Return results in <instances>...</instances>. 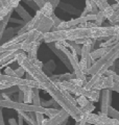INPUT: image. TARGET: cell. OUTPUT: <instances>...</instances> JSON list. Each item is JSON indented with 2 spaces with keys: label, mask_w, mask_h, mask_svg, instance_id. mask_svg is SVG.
<instances>
[{
  "label": "cell",
  "mask_w": 119,
  "mask_h": 125,
  "mask_svg": "<svg viewBox=\"0 0 119 125\" xmlns=\"http://www.w3.org/2000/svg\"><path fill=\"white\" fill-rule=\"evenodd\" d=\"M17 62L19 65V67H22L25 70L26 73H28L31 76L34 80H36L37 83L41 84L42 90H44L51 96L55 102H57L61 108H63L64 111H66L69 114V116L72 118L75 122H79L82 120L83 114L81 112L77 105L73 104L71 101L67 98V96L65 95L66 91L62 90L58 87V84L53 83L52 80L49 78V76H47L44 73L42 69H40L29 61V58L27 57V54L23 51L18 55L17 57Z\"/></svg>",
  "instance_id": "6da1fadb"
},
{
  "label": "cell",
  "mask_w": 119,
  "mask_h": 125,
  "mask_svg": "<svg viewBox=\"0 0 119 125\" xmlns=\"http://www.w3.org/2000/svg\"><path fill=\"white\" fill-rule=\"evenodd\" d=\"M115 33L114 26H100L94 28H81L73 27L66 30H54L49 31L44 34L43 41L47 44L61 41L75 42L81 39H91V40H108Z\"/></svg>",
  "instance_id": "7a4b0ae2"
},
{
  "label": "cell",
  "mask_w": 119,
  "mask_h": 125,
  "mask_svg": "<svg viewBox=\"0 0 119 125\" xmlns=\"http://www.w3.org/2000/svg\"><path fill=\"white\" fill-rule=\"evenodd\" d=\"M119 58V41L113 47H111L110 50L107 52L101 58H99L92 65V67L88 70V75H95V74H100L105 75L107 70H109L116 60Z\"/></svg>",
  "instance_id": "3957f363"
},
{
  "label": "cell",
  "mask_w": 119,
  "mask_h": 125,
  "mask_svg": "<svg viewBox=\"0 0 119 125\" xmlns=\"http://www.w3.org/2000/svg\"><path fill=\"white\" fill-rule=\"evenodd\" d=\"M58 87L62 90L69 92L70 94H74L76 96H85L88 98L91 102H97L100 98L101 91H94V90H87L84 87H77L71 83L70 81H60V83H55Z\"/></svg>",
  "instance_id": "277c9868"
},
{
  "label": "cell",
  "mask_w": 119,
  "mask_h": 125,
  "mask_svg": "<svg viewBox=\"0 0 119 125\" xmlns=\"http://www.w3.org/2000/svg\"><path fill=\"white\" fill-rule=\"evenodd\" d=\"M0 107L5 108H12L17 112H25V113H34V114H40L45 115L46 108L43 106H37L33 103H24V102H18V101L13 100H1L0 101Z\"/></svg>",
  "instance_id": "5b68a950"
},
{
  "label": "cell",
  "mask_w": 119,
  "mask_h": 125,
  "mask_svg": "<svg viewBox=\"0 0 119 125\" xmlns=\"http://www.w3.org/2000/svg\"><path fill=\"white\" fill-rule=\"evenodd\" d=\"M85 115L86 122L91 125H119V120L113 119L109 116H104L100 114H83Z\"/></svg>",
  "instance_id": "8992f818"
},
{
  "label": "cell",
  "mask_w": 119,
  "mask_h": 125,
  "mask_svg": "<svg viewBox=\"0 0 119 125\" xmlns=\"http://www.w3.org/2000/svg\"><path fill=\"white\" fill-rule=\"evenodd\" d=\"M100 97H101V105H100V112L98 114L108 116L109 107L111 106V102H112V91L111 90H102Z\"/></svg>",
  "instance_id": "52a82bcc"
},
{
  "label": "cell",
  "mask_w": 119,
  "mask_h": 125,
  "mask_svg": "<svg viewBox=\"0 0 119 125\" xmlns=\"http://www.w3.org/2000/svg\"><path fill=\"white\" fill-rule=\"evenodd\" d=\"M21 52H23L22 50H17V51H9L4 53H0V67L4 68L7 65L12 64L14 61H17L18 55Z\"/></svg>",
  "instance_id": "ba28073f"
},
{
  "label": "cell",
  "mask_w": 119,
  "mask_h": 125,
  "mask_svg": "<svg viewBox=\"0 0 119 125\" xmlns=\"http://www.w3.org/2000/svg\"><path fill=\"white\" fill-rule=\"evenodd\" d=\"M114 85V79L112 76H106L104 75L99 81L93 87L92 90L94 91H102V90H112Z\"/></svg>",
  "instance_id": "9c48e42d"
},
{
  "label": "cell",
  "mask_w": 119,
  "mask_h": 125,
  "mask_svg": "<svg viewBox=\"0 0 119 125\" xmlns=\"http://www.w3.org/2000/svg\"><path fill=\"white\" fill-rule=\"evenodd\" d=\"M69 118H70L69 114L62 108L61 112H60L55 117H53V118H51V119H49V118L45 119L43 125H61L65 120L69 119Z\"/></svg>",
  "instance_id": "30bf717a"
},
{
  "label": "cell",
  "mask_w": 119,
  "mask_h": 125,
  "mask_svg": "<svg viewBox=\"0 0 119 125\" xmlns=\"http://www.w3.org/2000/svg\"><path fill=\"white\" fill-rule=\"evenodd\" d=\"M93 45L94 44H85L82 46V54H81V57L83 60H85L87 62V64H88V67L91 68L92 67V65L94 64V61L92 60V57H91V52L93 51Z\"/></svg>",
  "instance_id": "8fae6325"
},
{
  "label": "cell",
  "mask_w": 119,
  "mask_h": 125,
  "mask_svg": "<svg viewBox=\"0 0 119 125\" xmlns=\"http://www.w3.org/2000/svg\"><path fill=\"white\" fill-rule=\"evenodd\" d=\"M44 39V33L40 32L37 29H33L28 31V36H27L26 40L24 42H22L23 44H27V45H31L36 42H41Z\"/></svg>",
  "instance_id": "7c38bea8"
},
{
  "label": "cell",
  "mask_w": 119,
  "mask_h": 125,
  "mask_svg": "<svg viewBox=\"0 0 119 125\" xmlns=\"http://www.w3.org/2000/svg\"><path fill=\"white\" fill-rule=\"evenodd\" d=\"M53 27V20L51 17H45L43 20L41 21V23L39 24V26L37 27V30H39L40 32L42 33H46V32H49L50 29Z\"/></svg>",
  "instance_id": "4fadbf2b"
},
{
  "label": "cell",
  "mask_w": 119,
  "mask_h": 125,
  "mask_svg": "<svg viewBox=\"0 0 119 125\" xmlns=\"http://www.w3.org/2000/svg\"><path fill=\"white\" fill-rule=\"evenodd\" d=\"M15 10L17 11L18 15L22 18V21L24 22V23H28V22L31 20V19H33V17H31V16H30L28 13H27V11L25 10V9H24V7H23L21 4H19L17 7H16Z\"/></svg>",
  "instance_id": "5bb4252c"
},
{
  "label": "cell",
  "mask_w": 119,
  "mask_h": 125,
  "mask_svg": "<svg viewBox=\"0 0 119 125\" xmlns=\"http://www.w3.org/2000/svg\"><path fill=\"white\" fill-rule=\"evenodd\" d=\"M18 114L22 116L25 122L28 125H38L37 120H36V115L34 113H25V112H18Z\"/></svg>",
  "instance_id": "9a60e30c"
},
{
  "label": "cell",
  "mask_w": 119,
  "mask_h": 125,
  "mask_svg": "<svg viewBox=\"0 0 119 125\" xmlns=\"http://www.w3.org/2000/svg\"><path fill=\"white\" fill-rule=\"evenodd\" d=\"M110 48H111V47H110ZM110 48H102V47H99L98 49L93 50V51L91 52V57H92V60H93L94 62L98 61L99 58H101L107 52L109 51Z\"/></svg>",
  "instance_id": "2e32d148"
},
{
  "label": "cell",
  "mask_w": 119,
  "mask_h": 125,
  "mask_svg": "<svg viewBox=\"0 0 119 125\" xmlns=\"http://www.w3.org/2000/svg\"><path fill=\"white\" fill-rule=\"evenodd\" d=\"M11 18H12V13L7 15L6 17L3 19L1 22H0V43H1V40H2V38H3V34H4L5 28H6V25H7V23L10 22Z\"/></svg>",
  "instance_id": "e0dca14e"
},
{
  "label": "cell",
  "mask_w": 119,
  "mask_h": 125,
  "mask_svg": "<svg viewBox=\"0 0 119 125\" xmlns=\"http://www.w3.org/2000/svg\"><path fill=\"white\" fill-rule=\"evenodd\" d=\"M33 104L37 106H42L41 98H40V90L37 88H33Z\"/></svg>",
  "instance_id": "ac0fdd59"
},
{
  "label": "cell",
  "mask_w": 119,
  "mask_h": 125,
  "mask_svg": "<svg viewBox=\"0 0 119 125\" xmlns=\"http://www.w3.org/2000/svg\"><path fill=\"white\" fill-rule=\"evenodd\" d=\"M68 48L71 51H75L77 55H81L82 54V46L79 44H76L75 42H68Z\"/></svg>",
  "instance_id": "d6986e66"
},
{
  "label": "cell",
  "mask_w": 119,
  "mask_h": 125,
  "mask_svg": "<svg viewBox=\"0 0 119 125\" xmlns=\"http://www.w3.org/2000/svg\"><path fill=\"white\" fill-rule=\"evenodd\" d=\"M92 1L96 3L98 10H101V11H104L106 9H108V7L111 5L108 2V0H92Z\"/></svg>",
  "instance_id": "ffe728a7"
},
{
  "label": "cell",
  "mask_w": 119,
  "mask_h": 125,
  "mask_svg": "<svg viewBox=\"0 0 119 125\" xmlns=\"http://www.w3.org/2000/svg\"><path fill=\"white\" fill-rule=\"evenodd\" d=\"M13 10H12L11 7L7 6V5L6 6H0V22H1L9 14L13 13Z\"/></svg>",
  "instance_id": "44dd1931"
},
{
  "label": "cell",
  "mask_w": 119,
  "mask_h": 125,
  "mask_svg": "<svg viewBox=\"0 0 119 125\" xmlns=\"http://www.w3.org/2000/svg\"><path fill=\"white\" fill-rule=\"evenodd\" d=\"M117 42L118 41L114 37H111V38L108 39V40H106L105 42H102L100 44V47H102V48H110V47H113Z\"/></svg>",
  "instance_id": "7402d4cb"
},
{
  "label": "cell",
  "mask_w": 119,
  "mask_h": 125,
  "mask_svg": "<svg viewBox=\"0 0 119 125\" xmlns=\"http://www.w3.org/2000/svg\"><path fill=\"white\" fill-rule=\"evenodd\" d=\"M75 100H76V104H77V106H78L79 108L86 106V105L90 102L89 99L86 98L85 96H77L76 98H75Z\"/></svg>",
  "instance_id": "603a6c76"
},
{
  "label": "cell",
  "mask_w": 119,
  "mask_h": 125,
  "mask_svg": "<svg viewBox=\"0 0 119 125\" xmlns=\"http://www.w3.org/2000/svg\"><path fill=\"white\" fill-rule=\"evenodd\" d=\"M61 109L62 108H54V107H47L46 108V114L47 117H48L49 119L51 118H53V117H55L60 112H61Z\"/></svg>",
  "instance_id": "cb8c5ba5"
},
{
  "label": "cell",
  "mask_w": 119,
  "mask_h": 125,
  "mask_svg": "<svg viewBox=\"0 0 119 125\" xmlns=\"http://www.w3.org/2000/svg\"><path fill=\"white\" fill-rule=\"evenodd\" d=\"M106 20V17H105V15H104V11H101V10H99L97 15H96V20H95L94 22L96 23V25L98 27H100L102 26V23H104V21Z\"/></svg>",
  "instance_id": "d4e9b609"
},
{
  "label": "cell",
  "mask_w": 119,
  "mask_h": 125,
  "mask_svg": "<svg viewBox=\"0 0 119 125\" xmlns=\"http://www.w3.org/2000/svg\"><path fill=\"white\" fill-rule=\"evenodd\" d=\"M109 22L111 26H114L116 24H119V9L114 11V15L109 19Z\"/></svg>",
  "instance_id": "484cf974"
},
{
  "label": "cell",
  "mask_w": 119,
  "mask_h": 125,
  "mask_svg": "<svg viewBox=\"0 0 119 125\" xmlns=\"http://www.w3.org/2000/svg\"><path fill=\"white\" fill-rule=\"evenodd\" d=\"M94 109H95V105L93 104V102H91L90 101L86 106L81 108V112H82V114H90V113H92Z\"/></svg>",
  "instance_id": "4316f807"
},
{
  "label": "cell",
  "mask_w": 119,
  "mask_h": 125,
  "mask_svg": "<svg viewBox=\"0 0 119 125\" xmlns=\"http://www.w3.org/2000/svg\"><path fill=\"white\" fill-rule=\"evenodd\" d=\"M79 68H81L82 72L84 73L86 76L88 75V70H89L88 64H87V62L85 60H83V58H81V62H79Z\"/></svg>",
  "instance_id": "83f0119b"
},
{
  "label": "cell",
  "mask_w": 119,
  "mask_h": 125,
  "mask_svg": "<svg viewBox=\"0 0 119 125\" xmlns=\"http://www.w3.org/2000/svg\"><path fill=\"white\" fill-rule=\"evenodd\" d=\"M108 116L111 117V118H113V119L119 120V112L117 111V109H115L114 107H112V106L109 107V114H108Z\"/></svg>",
  "instance_id": "f1b7e54d"
},
{
  "label": "cell",
  "mask_w": 119,
  "mask_h": 125,
  "mask_svg": "<svg viewBox=\"0 0 119 125\" xmlns=\"http://www.w3.org/2000/svg\"><path fill=\"white\" fill-rule=\"evenodd\" d=\"M114 11H115V10L112 9V7H111V5L108 7V9H106V10H104V15H105L106 19H108V20H109V19L114 15Z\"/></svg>",
  "instance_id": "f546056e"
},
{
  "label": "cell",
  "mask_w": 119,
  "mask_h": 125,
  "mask_svg": "<svg viewBox=\"0 0 119 125\" xmlns=\"http://www.w3.org/2000/svg\"><path fill=\"white\" fill-rule=\"evenodd\" d=\"M71 83H73L74 85H77V87H84V85L87 83V81H83L81 79H78V78H73V79L70 80Z\"/></svg>",
  "instance_id": "4dcf8cb0"
},
{
  "label": "cell",
  "mask_w": 119,
  "mask_h": 125,
  "mask_svg": "<svg viewBox=\"0 0 119 125\" xmlns=\"http://www.w3.org/2000/svg\"><path fill=\"white\" fill-rule=\"evenodd\" d=\"M36 115V120H37V123L38 125H43V123H44V116H43V114H40V113H37Z\"/></svg>",
  "instance_id": "1f68e13d"
},
{
  "label": "cell",
  "mask_w": 119,
  "mask_h": 125,
  "mask_svg": "<svg viewBox=\"0 0 119 125\" xmlns=\"http://www.w3.org/2000/svg\"><path fill=\"white\" fill-rule=\"evenodd\" d=\"M20 1H21V0H9V6L12 10H15L16 7L20 4Z\"/></svg>",
  "instance_id": "d6a6232c"
},
{
  "label": "cell",
  "mask_w": 119,
  "mask_h": 125,
  "mask_svg": "<svg viewBox=\"0 0 119 125\" xmlns=\"http://www.w3.org/2000/svg\"><path fill=\"white\" fill-rule=\"evenodd\" d=\"M15 73H16V77H19V78H22V76L24 75V74L26 73L25 70L23 69L22 67H19L18 69L15 70Z\"/></svg>",
  "instance_id": "836d02e7"
},
{
  "label": "cell",
  "mask_w": 119,
  "mask_h": 125,
  "mask_svg": "<svg viewBox=\"0 0 119 125\" xmlns=\"http://www.w3.org/2000/svg\"><path fill=\"white\" fill-rule=\"evenodd\" d=\"M4 74H5V75H9V76H15V77H16L15 70L12 69L11 67H6V68L4 69Z\"/></svg>",
  "instance_id": "e575fe53"
},
{
  "label": "cell",
  "mask_w": 119,
  "mask_h": 125,
  "mask_svg": "<svg viewBox=\"0 0 119 125\" xmlns=\"http://www.w3.org/2000/svg\"><path fill=\"white\" fill-rule=\"evenodd\" d=\"M85 10H88L89 14H92V0H86V7Z\"/></svg>",
  "instance_id": "d590c367"
},
{
  "label": "cell",
  "mask_w": 119,
  "mask_h": 125,
  "mask_svg": "<svg viewBox=\"0 0 119 125\" xmlns=\"http://www.w3.org/2000/svg\"><path fill=\"white\" fill-rule=\"evenodd\" d=\"M29 61H30V60H29ZM30 62H33V64L36 66V67H38V68H40V69L43 68V62L40 61V60H38V58H37V60H33V61H30Z\"/></svg>",
  "instance_id": "8d00e7d4"
},
{
  "label": "cell",
  "mask_w": 119,
  "mask_h": 125,
  "mask_svg": "<svg viewBox=\"0 0 119 125\" xmlns=\"http://www.w3.org/2000/svg\"><path fill=\"white\" fill-rule=\"evenodd\" d=\"M33 1L39 6V9H42V7L45 5V3H46L45 0H33Z\"/></svg>",
  "instance_id": "74e56055"
},
{
  "label": "cell",
  "mask_w": 119,
  "mask_h": 125,
  "mask_svg": "<svg viewBox=\"0 0 119 125\" xmlns=\"http://www.w3.org/2000/svg\"><path fill=\"white\" fill-rule=\"evenodd\" d=\"M46 2H50L51 5H52L53 10H55V7H58L59 3H60V0H45Z\"/></svg>",
  "instance_id": "f35d334b"
},
{
  "label": "cell",
  "mask_w": 119,
  "mask_h": 125,
  "mask_svg": "<svg viewBox=\"0 0 119 125\" xmlns=\"http://www.w3.org/2000/svg\"><path fill=\"white\" fill-rule=\"evenodd\" d=\"M115 74H116V72L115 71H112V70H107L106 71V73H105V75L106 76H113V75H115Z\"/></svg>",
  "instance_id": "ab89813d"
},
{
  "label": "cell",
  "mask_w": 119,
  "mask_h": 125,
  "mask_svg": "<svg viewBox=\"0 0 119 125\" xmlns=\"http://www.w3.org/2000/svg\"><path fill=\"white\" fill-rule=\"evenodd\" d=\"M111 91H115V92L119 93V83H114V85H113V88H112Z\"/></svg>",
  "instance_id": "60d3db41"
},
{
  "label": "cell",
  "mask_w": 119,
  "mask_h": 125,
  "mask_svg": "<svg viewBox=\"0 0 119 125\" xmlns=\"http://www.w3.org/2000/svg\"><path fill=\"white\" fill-rule=\"evenodd\" d=\"M0 125H5L4 120H3V113H2L1 107H0Z\"/></svg>",
  "instance_id": "b9f144b4"
},
{
  "label": "cell",
  "mask_w": 119,
  "mask_h": 125,
  "mask_svg": "<svg viewBox=\"0 0 119 125\" xmlns=\"http://www.w3.org/2000/svg\"><path fill=\"white\" fill-rule=\"evenodd\" d=\"M23 123H24V119L22 118V116L18 114V125H23Z\"/></svg>",
  "instance_id": "7bdbcfd3"
},
{
  "label": "cell",
  "mask_w": 119,
  "mask_h": 125,
  "mask_svg": "<svg viewBox=\"0 0 119 125\" xmlns=\"http://www.w3.org/2000/svg\"><path fill=\"white\" fill-rule=\"evenodd\" d=\"M9 123H10V125H18V121L15 118H11L9 120Z\"/></svg>",
  "instance_id": "ee69618b"
},
{
  "label": "cell",
  "mask_w": 119,
  "mask_h": 125,
  "mask_svg": "<svg viewBox=\"0 0 119 125\" xmlns=\"http://www.w3.org/2000/svg\"><path fill=\"white\" fill-rule=\"evenodd\" d=\"M0 1L2 3V6H9V0H0Z\"/></svg>",
  "instance_id": "f6af8a7d"
},
{
  "label": "cell",
  "mask_w": 119,
  "mask_h": 125,
  "mask_svg": "<svg viewBox=\"0 0 119 125\" xmlns=\"http://www.w3.org/2000/svg\"><path fill=\"white\" fill-rule=\"evenodd\" d=\"M111 7H112L114 10H117L119 9V4H118V3H115V4H112V5H111Z\"/></svg>",
  "instance_id": "bcb514c9"
},
{
  "label": "cell",
  "mask_w": 119,
  "mask_h": 125,
  "mask_svg": "<svg viewBox=\"0 0 119 125\" xmlns=\"http://www.w3.org/2000/svg\"><path fill=\"white\" fill-rule=\"evenodd\" d=\"M68 120H69V119H67V120H65V121H64V122H63V123H62L61 125H67V124H68Z\"/></svg>",
  "instance_id": "7dc6e473"
},
{
  "label": "cell",
  "mask_w": 119,
  "mask_h": 125,
  "mask_svg": "<svg viewBox=\"0 0 119 125\" xmlns=\"http://www.w3.org/2000/svg\"><path fill=\"white\" fill-rule=\"evenodd\" d=\"M1 100H3V97H2L1 94H0V101H1Z\"/></svg>",
  "instance_id": "c3c4849f"
},
{
  "label": "cell",
  "mask_w": 119,
  "mask_h": 125,
  "mask_svg": "<svg viewBox=\"0 0 119 125\" xmlns=\"http://www.w3.org/2000/svg\"><path fill=\"white\" fill-rule=\"evenodd\" d=\"M114 1L116 2V3H118V4H119V0H114Z\"/></svg>",
  "instance_id": "681fc988"
},
{
  "label": "cell",
  "mask_w": 119,
  "mask_h": 125,
  "mask_svg": "<svg viewBox=\"0 0 119 125\" xmlns=\"http://www.w3.org/2000/svg\"><path fill=\"white\" fill-rule=\"evenodd\" d=\"M0 6H2V3H1V1H0Z\"/></svg>",
  "instance_id": "f907efd6"
},
{
  "label": "cell",
  "mask_w": 119,
  "mask_h": 125,
  "mask_svg": "<svg viewBox=\"0 0 119 125\" xmlns=\"http://www.w3.org/2000/svg\"><path fill=\"white\" fill-rule=\"evenodd\" d=\"M86 125H91V124H89V123H86Z\"/></svg>",
  "instance_id": "816d5d0a"
},
{
  "label": "cell",
  "mask_w": 119,
  "mask_h": 125,
  "mask_svg": "<svg viewBox=\"0 0 119 125\" xmlns=\"http://www.w3.org/2000/svg\"><path fill=\"white\" fill-rule=\"evenodd\" d=\"M0 70H1V67H0Z\"/></svg>",
  "instance_id": "f5cc1de1"
}]
</instances>
